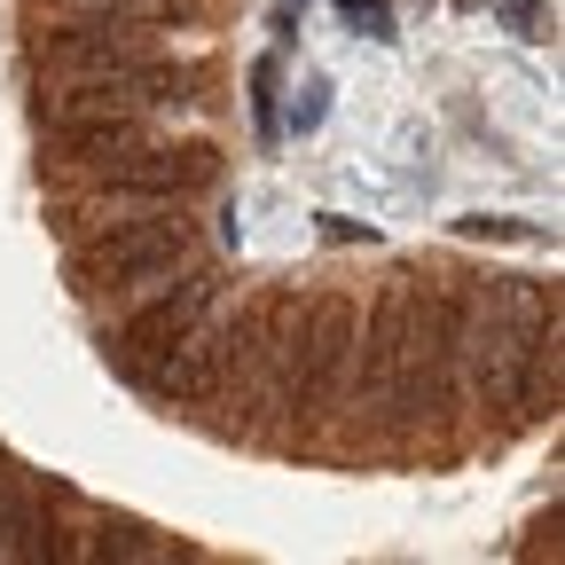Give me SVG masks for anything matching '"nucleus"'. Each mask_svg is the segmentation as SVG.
I'll list each match as a JSON object with an SVG mask.
<instances>
[{
    "instance_id": "6",
    "label": "nucleus",
    "mask_w": 565,
    "mask_h": 565,
    "mask_svg": "<svg viewBox=\"0 0 565 565\" xmlns=\"http://www.w3.org/2000/svg\"><path fill=\"white\" fill-rule=\"evenodd\" d=\"M63 17H118V24H181L189 0H47Z\"/></svg>"
},
{
    "instance_id": "9",
    "label": "nucleus",
    "mask_w": 565,
    "mask_h": 565,
    "mask_svg": "<svg viewBox=\"0 0 565 565\" xmlns=\"http://www.w3.org/2000/svg\"><path fill=\"white\" fill-rule=\"evenodd\" d=\"M322 110H330V87H322V79H307V87H299V103H291V134H315V126H322Z\"/></svg>"
},
{
    "instance_id": "12",
    "label": "nucleus",
    "mask_w": 565,
    "mask_h": 565,
    "mask_svg": "<svg viewBox=\"0 0 565 565\" xmlns=\"http://www.w3.org/2000/svg\"><path fill=\"white\" fill-rule=\"evenodd\" d=\"M291 9H299V0H291Z\"/></svg>"
},
{
    "instance_id": "8",
    "label": "nucleus",
    "mask_w": 565,
    "mask_h": 565,
    "mask_svg": "<svg viewBox=\"0 0 565 565\" xmlns=\"http://www.w3.org/2000/svg\"><path fill=\"white\" fill-rule=\"evenodd\" d=\"M338 17H345V24H362L370 40H393V17H385V0H338Z\"/></svg>"
},
{
    "instance_id": "10",
    "label": "nucleus",
    "mask_w": 565,
    "mask_h": 565,
    "mask_svg": "<svg viewBox=\"0 0 565 565\" xmlns=\"http://www.w3.org/2000/svg\"><path fill=\"white\" fill-rule=\"evenodd\" d=\"M503 17H511V24H519L526 40H550V32H542V9H534V0H503Z\"/></svg>"
},
{
    "instance_id": "11",
    "label": "nucleus",
    "mask_w": 565,
    "mask_h": 565,
    "mask_svg": "<svg viewBox=\"0 0 565 565\" xmlns=\"http://www.w3.org/2000/svg\"><path fill=\"white\" fill-rule=\"evenodd\" d=\"M322 236H330V244H353V236H370V228H353V221H338V212H322Z\"/></svg>"
},
{
    "instance_id": "7",
    "label": "nucleus",
    "mask_w": 565,
    "mask_h": 565,
    "mask_svg": "<svg viewBox=\"0 0 565 565\" xmlns=\"http://www.w3.org/2000/svg\"><path fill=\"white\" fill-rule=\"evenodd\" d=\"M275 79H282V63H275V55H259V63H252V126H259L267 141L282 134V110H275Z\"/></svg>"
},
{
    "instance_id": "1",
    "label": "nucleus",
    "mask_w": 565,
    "mask_h": 565,
    "mask_svg": "<svg viewBox=\"0 0 565 565\" xmlns=\"http://www.w3.org/2000/svg\"><path fill=\"white\" fill-rule=\"evenodd\" d=\"M196 252H204V244H196V221H189V212H181V204H150V212H118V221L71 236L63 282L95 307V299L134 291V282H158V275L189 267Z\"/></svg>"
},
{
    "instance_id": "4",
    "label": "nucleus",
    "mask_w": 565,
    "mask_h": 565,
    "mask_svg": "<svg viewBox=\"0 0 565 565\" xmlns=\"http://www.w3.org/2000/svg\"><path fill=\"white\" fill-rule=\"evenodd\" d=\"M158 24H118V17H63L47 32L24 40V71L32 79H71V71H118V63H150L166 55L150 40Z\"/></svg>"
},
{
    "instance_id": "2",
    "label": "nucleus",
    "mask_w": 565,
    "mask_h": 565,
    "mask_svg": "<svg viewBox=\"0 0 565 565\" xmlns=\"http://www.w3.org/2000/svg\"><path fill=\"white\" fill-rule=\"evenodd\" d=\"M212 267H173V275H158V282H134V291H118V299H95L103 307V362L110 370H134L141 353H166V345H181V338H196L204 322H212Z\"/></svg>"
},
{
    "instance_id": "5",
    "label": "nucleus",
    "mask_w": 565,
    "mask_h": 565,
    "mask_svg": "<svg viewBox=\"0 0 565 565\" xmlns=\"http://www.w3.org/2000/svg\"><path fill=\"white\" fill-rule=\"evenodd\" d=\"M126 385H141L150 401H166V408H204V401H221V330H196V338H181V345H166V353H141L134 370H118Z\"/></svg>"
},
{
    "instance_id": "3",
    "label": "nucleus",
    "mask_w": 565,
    "mask_h": 565,
    "mask_svg": "<svg viewBox=\"0 0 565 565\" xmlns=\"http://www.w3.org/2000/svg\"><path fill=\"white\" fill-rule=\"evenodd\" d=\"M79 181L87 189H126V196H158V204H196V196L221 189V150H212V141H158L141 126L110 158H95Z\"/></svg>"
}]
</instances>
